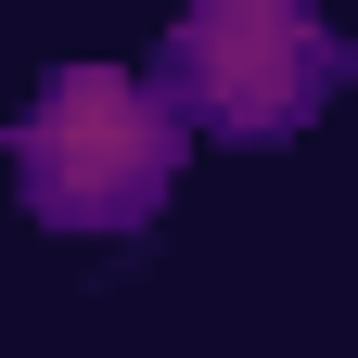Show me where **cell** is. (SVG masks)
<instances>
[{"label": "cell", "mask_w": 358, "mask_h": 358, "mask_svg": "<svg viewBox=\"0 0 358 358\" xmlns=\"http://www.w3.org/2000/svg\"><path fill=\"white\" fill-rule=\"evenodd\" d=\"M13 166H26L38 217H141L179 166V115H166V90L115 77V64H77L13 128Z\"/></svg>", "instance_id": "1"}, {"label": "cell", "mask_w": 358, "mask_h": 358, "mask_svg": "<svg viewBox=\"0 0 358 358\" xmlns=\"http://www.w3.org/2000/svg\"><path fill=\"white\" fill-rule=\"evenodd\" d=\"M179 90L217 115V128H294L307 103L333 90V38L282 13V0H217L179 38Z\"/></svg>", "instance_id": "2"}]
</instances>
